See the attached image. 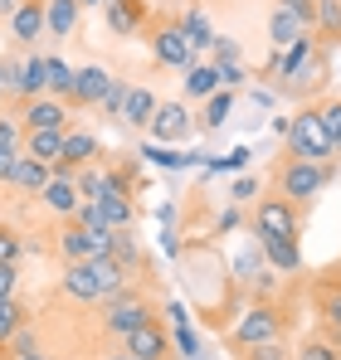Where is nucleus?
<instances>
[{
	"label": "nucleus",
	"mask_w": 341,
	"mask_h": 360,
	"mask_svg": "<svg viewBox=\"0 0 341 360\" xmlns=\"http://www.w3.org/2000/svg\"><path fill=\"white\" fill-rule=\"evenodd\" d=\"M122 351H132L137 360H170V336L156 321H147V326H137L132 336H122Z\"/></svg>",
	"instance_id": "obj_9"
},
{
	"label": "nucleus",
	"mask_w": 341,
	"mask_h": 360,
	"mask_svg": "<svg viewBox=\"0 0 341 360\" xmlns=\"http://www.w3.org/2000/svg\"><path fill=\"white\" fill-rule=\"evenodd\" d=\"M151 54H156L161 68H180V73L195 63V44H190V34L180 30V20H175V25H161V30L151 34Z\"/></svg>",
	"instance_id": "obj_6"
},
{
	"label": "nucleus",
	"mask_w": 341,
	"mask_h": 360,
	"mask_svg": "<svg viewBox=\"0 0 341 360\" xmlns=\"http://www.w3.org/2000/svg\"><path fill=\"white\" fill-rule=\"evenodd\" d=\"M317 112H322V127L332 131V141H341V98H332V103H322Z\"/></svg>",
	"instance_id": "obj_42"
},
{
	"label": "nucleus",
	"mask_w": 341,
	"mask_h": 360,
	"mask_svg": "<svg viewBox=\"0 0 341 360\" xmlns=\"http://www.w3.org/2000/svg\"><path fill=\"white\" fill-rule=\"evenodd\" d=\"M20 288V263H0V297H15Z\"/></svg>",
	"instance_id": "obj_45"
},
{
	"label": "nucleus",
	"mask_w": 341,
	"mask_h": 360,
	"mask_svg": "<svg viewBox=\"0 0 341 360\" xmlns=\"http://www.w3.org/2000/svg\"><path fill=\"white\" fill-rule=\"evenodd\" d=\"M234 224H239V205H234V210H225V214H220V229H234Z\"/></svg>",
	"instance_id": "obj_52"
},
{
	"label": "nucleus",
	"mask_w": 341,
	"mask_h": 360,
	"mask_svg": "<svg viewBox=\"0 0 341 360\" xmlns=\"http://www.w3.org/2000/svg\"><path fill=\"white\" fill-rule=\"evenodd\" d=\"M103 360H137V356H132V351H108Z\"/></svg>",
	"instance_id": "obj_54"
},
{
	"label": "nucleus",
	"mask_w": 341,
	"mask_h": 360,
	"mask_svg": "<svg viewBox=\"0 0 341 360\" xmlns=\"http://www.w3.org/2000/svg\"><path fill=\"white\" fill-rule=\"evenodd\" d=\"M108 83H113V73H108L103 63H83V68L73 73V103H78V108H98L103 93H108Z\"/></svg>",
	"instance_id": "obj_12"
},
{
	"label": "nucleus",
	"mask_w": 341,
	"mask_h": 360,
	"mask_svg": "<svg viewBox=\"0 0 341 360\" xmlns=\"http://www.w3.org/2000/svg\"><path fill=\"white\" fill-rule=\"evenodd\" d=\"M259 253L273 273H302V248L297 239H259Z\"/></svg>",
	"instance_id": "obj_16"
},
{
	"label": "nucleus",
	"mask_w": 341,
	"mask_h": 360,
	"mask_svg": "<svg viewBox=\"0 0 341 360\" xmlns=\"http://www.w3.org/2000/svg\"><path fill=\"white\" fill-rule=\"evenodd\" d=\"M332 176H337V161H292V156H283V166H278V195L307 210V205L322 200V190L332 185Z\"/></svg>",
	"instance_id": "obj_1"
},
{
	"label": "nucleus",
	"mask_w": 341,
	"mask_h": 360,
	"mask_svg": "<svg viewBox=\"0 0 341 360\" xmlns=\"http://www.w3.org/2000/svg\"><path fill=\"white\" fill-rule=\"evenodd\" d=\"M278 5H283V10H292V15H297L307 30L317 25V0H278Z\"/></svg>",
	"instance_id": "obj_43"
},
{
	"label": "nucleus",
	"mask_w": 341,
	"mask_h": 360,
	"mask_svg": "<svg viewBox=\"0 0 341 360\" xmlns=\"http://www.w3.org/2000/svg\"><path fill=\"white\" fill-rule=\"evenodd\" d=\"M58 253H63V263H78V258H98V243L93 234L78 224V219H63V229H58Z\"/></svg>",
	"instance_id": "obj_15"
},
{
	"label": "nucleus",
	"mask_w": 341,
	"mask_h": 360,
	"mask_svg": "<svg viewBox=\"0 0 341 360\" xmlns=\"http://www.w3.org/2000/svg\"><path fill=\"white\" fill-rule=\"evenodd\" d=\"M20 5H25V0H0V15H5V20H10V15H15V10H20Z\"/></svg>",
	"instance_id": "obj_53"
},
{
	"label": "nucleus",
	"mask_w": 341,
	"mask_h": 360,
	"mask_svg": "<svg viewBox=\"0 0 341 360\" xmlns=\"http://www.w3.org/2000/svg\"><path fill=\"white\" fill-rule=\"evenodd\" d=\"M63 161L78 171V166H88V161H98V136L93 131H63Z\"/></svg>",
	"instance_id": "obj_26"
},
{
	"label": "nucleus",
	"mask_w": 341,
	"mask_h": 360,
	"mask_svg": "<svg viewBox=\"0 0 341 360\" xmlns=\"http://www.w3.org/2000/svg\"><path fill=\"white\" fill-rule=\"evenodd\" d=\"M322 321H327L332 341L341 346V288H327V292H322Z\"/></svg>",
	"instance_id": "obj_36"
},
{
	"label": "nucleus",
	"mask_w": 341,
	"mask_h": 360,
	"mask_svg": "<svg viewBox=\"0 0 341 360\" xmlns=\"http://www.w3.org/2000/svg\"><path fill=\"white\" fill-rule=\"evenodd\" d=\"M20 151L35 156V161H44V166H54V161H63V131H25Z\"/></svg>",
	"instance_id": "obj_24"
},
{
	"label": "nucleus",
	"mask_w": 341,
	"mask_h": 360,
	"mask_svg": "<svg viewBox=\"0 0 341 360\" xmlns=\"http://www.w3.org/2000/svg\"><path fill=\"white\" fill-rule=\"evenodd\" d=\"M10 360H49V356H44V351L35 346V351H10Z\"/></svg>",
	"instance_id": "obj_51"
},
{
	"label": "nucleus",
	"mask_w": 341,
	"mask_h": 360,
	"mask_svg": "<svg viewBox=\"0 0 341 360\" xmlns=\"http://www.w3.org/2000/svg\"><path fill=\"white\" fill-rule=\"evenodd\" d=\"M180 88H185V98L205 103V98H215L225 83H220V68H215V63H200V59H195L190 68H185V83H180Z\"/></svg>",
	"instance_id": "obj_19"
},
{
	"label": "nucleus",
	"mask_w": 341,
	"mask_h": 360,
	"mask_svg": "<svg viewBox=\"0 0 341 360\" xmlns=\"http://www.w3.org/2000/svg\"><path fill=\"white\" fill-rule=\"evenodd\" d=\"M229 112H234V88H220L215 98H205L200 103V117H205V131H220L229 122Z\"/></svg>",
	"instance_id": "obj_31"
},
{
	"label": "nucleus",
	"mask_w": 341,
	"mask_h": 360,
	"mask_svg": "<svg viewBox=\"0 0 341 360\" xmlns=\"http://www.w3.org/2000/svg\"><path fill=\"white\" fill-rule=\"evenodd\" d=\"M103 20H108L113 34L132 39V34L147 25V5H142V0H103Z\"/></svg>",
	"instance_id": "obj_14"
},
{
	"label": "nucleus",
	"mask_w": 341,
	"mask_h": 360,
	"mask_svg": "<svg viewBox=\"0 0 341 360\" xmlns=\"http://www.w3.org/2000/svg\"><path fill=\"white\" fill-rule=\"evenodd\" d=\"M215 68H220V83H225V88H244V78H249L239 59H215Z\"/></svg>",
	"instance_id": "obj_41"
},
{
	"label": "nucleus",
	"mask_w": 341,
	"mask_h": 360,
	"mask_svg": "<svg viewBox=\"0 0 341 360\" xmlns=\"http://www.w3.org/2000/svg\"><path fill=\"white\" fill-rule=\"evenodd\" d=\"M239 360H292V356H287L283 336H278V341H259V346H244V351H239Z\"/></svg>",
	"instance_id": "obj_37"
},
{
	"label": "nucleus",
	"mask_w": 341,
	"mask_h": 360,
	"mask_svg": "<svg viewBox=\"0 0 341 360\" xmlns=\"http://www.w3.org/2000/svg\"><path fill=\"white\" fill-rule=\"evenodd\" d=\"M210 49H215V59H239V44H234L229 34H215V44H210Z\"/></svg>",
	"instance_id": "obj_49"
},
{
	"label": "nucleus",
	"mask_w": 341,
	"mask_h": 360,
	"mask_svg": "<svg viewBox=\"0 0 341 360\" xmlns=\"http://www.w3.org/2000/svg\"><path fill=\"white\" fill-rule=\"evenodd\" d=\"M147 321H156V316H151L147 297H137L132 288H122V292H113V297H108L103 326H108L113 336H132V331H137V326H147Z\"/></svg>",
	"instance_id": "obj_5"
},
{
	"label": "nucleus",
	"mask_w": 341,
	"mask_h": 360,
	"mask_svg": "<svg viewBox=\"0 0 341 360\" xmlns=\"http://www.w3.org/2000/svg\"><path fill=\"white\" fill-rule=\"evenodd\" d=\"M44 5H49V0H25V5L10 15V34H15V44H39V34L49 30Z\"/></svg>",
	"instance_id": "obj_13"
},
{
	"label": "nucleus",
	"mask_w": 341,
	"mask_h": 360,
	"mask_svg": "<svg viewBox=\"0 0 341 360\" xmlns=\"http://www.w3.org/2000/svg\"><path fill=\"white\" fill-rule=\"evenodd\" d=\"M156 108H161V98L151 93V88H132L127 93V103H122V127H151V117H156Z\"/></svg>",
	"instance_id": "obj_18"
},
{
	"label": "nucleus",
	"mask_w": 341,
	"mask_h": 360,
	"mask_svg": "<svg viewBox=\"0 0 341 360\" xmlns=\"http://www.w3.org/2000/svg\"><path fill=\"white\" fill-rule=\"evenodd\" d=\"M93 268H98V283H103V297H113V292H122L127 288V263L122 258H113V253H103V258H93Z\"/></svg>",
	"instance_id": "obj_29"
},
{
	"label": "nucleus",
	"mask_w": 341,
	"mask_h": 360,
	"mask_svg": "<svg viewBox=\"0 0 341 360\" xmlns=\"http://www.w3.org/2000/svg\"><path fill=\"white\" fill-rule=\"evenodd\" d=\"M20 151H0V185H10V171H15Z\"/></svg>",
	"instance_id": "obj_50"
},
{
	"label": "nucleus",
	"mask_w": 341,
	"mask_h": 360,
	"mask_svg": "<svg viewBox=\"0 0 341 360\" xmlns=\"http://www.w3.org/2000/svg\"><path fill=\"white\" fill-rule=\"evenodd\" d=\"M302 34H307V25H302L292 10H283V5H278V10L268 15V39H273V49H287V44H297Z\"/></svg>",
	"instance_id": "obj_25"
},
{
	"label": "nucleus",
	"mask_w": 341,
	"mask_h": 360,
	"mask_svg": "<svg viewBox=\"0 0 341 360\" xmlns=\"http://www.w3.org/2000/svg\"><path fill=\"white\" fill-rule=\"evenodd\" d=\"M25 131H68V108H63V98H30L25 103Z\"/></svg>",
	"instance_id": "obj_7"
},
{
	"label": "nucleus",
	"mask_w": 341,
	"mask_h": 360,
	"mask_svg": "<svg viewBox=\"0 0 341 360\" xmlns=\"http://www.w3.org/2000/svg\"><path fill=\"white\" fill-rule=\"evenodd\" d=\"M292 360H341L337 341H322V336H307L297 351H292Z\"/></svg>",
	"instance_id": "obj_35"
},
{
	"label": "nucleus",
	"mask_w": 341,
	"mask_h": 360,
	"mask_svg": "<svg viewBox=\"0 0 341 360\" xmlns=\"http://www.w3.org/2000/svg\"><path fill=\"white\" fill-rule=\"evenodd\" d=\"M49 176H54V166H44V161H35V156L20 151V161H15V171H10V185L25 190V195H39V190L49 185Z\"/></svg>",
	"instance_id": "obj_20"
},
{
	"label": "nucleus",
	"mask_w": 341,
	"mask_h": 360,
	"mask_svg": "<svg viewBox=\"0 0 341 360\" xmlns=\"http://www.w3.org/2000/svg\"><path fill=\"white\" fill-rule=\"evenodd\" d=\"M254 239H302V205L268 195L254 205Z\"/></svg>",
	"instance_id": "obj_4"
},
{
	"label": "nucleus",
	"mask_w": 341,
	"mask_h": 360,
	"mask_svg": "<svg viewBox=\"0 0 341 360\" xmlns=\"http://www.w3.org/2000/svg\"><path fill=\"white\" fill-rule=\"evenodd\" d=\"M15 73H20V63H0V103H5V98H15Z\"/></svg>",
	"instance_id": "obj_46"
},
{
	"label": "nucleus",
	"mask_w": 341,
	"mask_h": 360,
	"mask_svg": "<svg viewBox=\"0 0 341 360\" xmlns=\"http://www.w3.org/2000/svg\"><path fill=\"white\" fill-rule=\"evenodd\" d=\"M317 34L341 39V0H317Z\"/></svg>",
	"instance_id": "obj_34"
},
{
	"label": "nucleus",
	"mask_w": 341,
	"mask_h": 360,
	"mask_svg": "<svg viewBox=\"0 0 341 360\" xmlns=\"http://www.w3.org/2000/svg\"><path fill=\"white\" fill-rule=\"evenodd\" d=\"M20 326H25V307L15 297H0V346H10L20 336Z\"/></svg>",
	"instance_id": "obj_33"
},
{
	"label": "nucleus",
	"mask_w": 341,
	"mask_h": 360,
	"mask_svg": "<svg viewBox=\"0 0 341 360\" xmlns=\"http://www.w3.org/2000/svg\"><path fill=\"white\" fill-rule=\"evenodd\" d=\"M180 30L190 34V44H195V54L215 44V30H210V15H205V10H185V15H180Z\"/></svg>",
	"instance_id": "obj_32"
},
{
	"label": "nucleus",
	"mask_w": 341,
	"mask_h": 360,
	"mask_svg": "<svg viewBox=\"0 0 341 360\" xmlns=\"http://www.w3.org/2000/svg\"><path fill=\"white\" fill-rule=\"evenodd\" d=\"M0 263H20V234L0 224Z\"/></svg>",
	"instance_id": "obj_44"
},
{
	"label": "nucleus",
	"mask_w": 341,
	"mask_h": 360,
	"mask_svg": "<svg viewBox=\"0 0 341 360\" xmlns=\"http://www.w3.org/2000/svg\"><path fill=\"white\" fill-rule=\"evenodd\" d=\"M20 146H25V122L0 112V151H20Z\"/></svg>",
	"instance_id": "obj_39"
},
{
	"label": "nucleus",
	"mask_w": 341,
	"mask_h": 360,
	"mask_svg": "<svg viewBox=\"0 0 341 360\" xmlns=\"http://www.w3.org/2000/svg\"><path fill=\"white\" fill-rule=\"evenodd\" d=\"M287 326L283 307H273V302H254V307H244L239 311V321H234V331H229V341H234V351H244V346H259V341H278Z\"/></svg>",
	"instance_id": "obj_3"
},
{
	"label": "nucleus",
	"mask_w": 341,
	"mask_h": 360,
	"mask_svg": "<svg viewBox=\"0 0 341 360\" xmlns=\"http://www.w3.org/2000/svg\"><path fill=\"white\" fill-rule=\"evenodd\" d=\"M327 83V59L317 54V59H307L297 73H292V83H283V93H292V98H302V93H312V88H322Z\"/></svg>",
	"instance_id": "obj_27"
},
{
	"label": "nucleus",
	"mask_w": 341,
	"mask_h": 360,
	"mask_svg": "<svg viewBox=\"0 0 341 360\" xmlns=\"http://www.w3.org/2000/svg\"><path fill=\"white\" fill-rule=\"evenodd\" d=\"M83 15V0H49L44 5V20H49V39H68L73 25Z\"/></svg>",
	"instance_id": "obj_22"
},
{
	"label": "nucleus",
	"mask_w": 341,
	"mask_h": 360,
	"mask_svg": "<svg viewBox=\"0 0 341 360\" xmlns=\"http://www.w3.org/2000/svg\"><path fill=\"white\" fill-rule=\"evenodd\" d=\"M113 190H122V180H117L108 166H98V161L78 166V195H83V200H103V195H113Z\"/></svg>",
	"instance_id": "obj_21"
},
{
	"label": "nucleus",
	"mask_w": 341,
	"mask_h": 360,
	"mask_svg": "<svg viewBox=\"0 0 341 360\" xmlns=\"http://www.w3.org/2000/svg\"><path fill=\"white\" fill-rule=\"evenodd\" d=\"M63 292H68L73 302H98V297H103V283H98V268H93V258L63 263Z\"/></svg>",
	"instance_id": "obj_10"
},
{
	"label": "nucleus",
	"mask_w": 341,
	"mask_h": 360,
	"mask_svg": "<svg viewBox=\"0 0 341 360\" xmlns=\"http://www.w3.org/2000/svg\"><path fill=\"white\" fill-rule=\"evenodd\" d=\"M254 190H259V180H254V176H239L229 195H234V205H244V200H254Z\"/></svg>",
	"instance_id": "obj_48"
},
{
	"label": "nucleus",
	"mask_w": 341,
	"mask_h": 360,
	"mask_svg": "<svg viewBox=\"0 0 341 360\" xmlns=\"http://www.w3.org/2000/svg\"><path fill=\"white\" fill-rule=\"evenodd\" d=\"M244 166H249V151H244V146H239V151H229V156H220V161H215V171H239V176H244Z\"/></svg>",
	"instance_id": "obj_47"
},
{
	"label": "nucleus",
	"mask_w": 341,
	"mask_h": 360,
	"mask_svg": "<svg viewBox=\"0 0 341 360\" xmlns=\"http://www.w3.org/2000/svg\"><path fill=\"white\" fill-rule=\"evenodd\" d=\"M44 73H49V98L73 103V73H78V68H68L58 54H44Z\"/></svg>",
	"instance_id": "obj_28"
},
{
	"label": "nucleus",
	"mask_w": 341,
	"mask_h": 360,
	"mask_svg": "<svg viewBox=\"0 0 341 360\" xmlns=\"http://www.w3.org/2000/svg\"><path fill=\"white\" fill-rule=\"evenodd\" d=\"M170 341H175V356L185 360H200V336H195V326H190V316H185V307L180 302H170Z\"/></svg>",
	"instance_id": "obj_23"
},
{
	"label": "nucleus",
	"mask_w": 341,
	"mask_h": 360,
	"mask_svg": "<svg viewBox=\"0 0 341 360\" xmlns=\"http://www.w3.org/2000/svg\"><path fill=\"white\" fill-rule=\"evenodd\" d=\"M127 93H132V83H122V78H113V83H108V93H103V103H98V108H103V112H108V117H122V103H127Z\"/></svg>",
	"instance_id": "obj_38"
},
{
	"label": "nucleus",
	"mask_w": 341,
	"mask_h": 360,
	"mask_svg": "<svg viewBox=\"0 0 341 360\" xmlns=\"http://www.w3.org/2000/svg\"><path fill=\"white\" fill-rule=\"evenodd\" d=\"M142 156H147L151 166H166V171H180V166L190 161V156H180V151H170V146H161V141H156V146H147Z\"/></svg>",
	"instance_id": "obj_40"
},
{
	"label": "nucleus",
	"mask_w": 341,
	"mask_h": 360,
	"mask_svg": "<svg viewBox=\"0 0 341 360\" xmlns=\"http://www.w3.org/2000/svg\"><path fill=\"white\" fill-rule=\"evenodd\" d=\"M49 93V73H44V54H30V59L20 63V73H15V98H44Z\"/></svg>",
	"instance_id": "obj_17"
},
{
	"label": "nucleus",
	"mask_w": 341,
	"mask_h": 360,
	"mask_svg": "<svg viewBox=\"0 0 341 360\" xmlns=\"http://www.w3.org/2000/svg\"><path fill=\"white\" fill-rule=\"evenodd\" d=\"M337 161H341V141H337Z\"/></svg>",
	"instance_id": "obj_56"
},
{
	"label": "nucleus",
	"mask_w": 341,
	"mask_h": 360,
	"mask_svg": "<svg viewBox=\"0 0 341 360\" xmlns=\"http://www.w3.org/2000/svg\"><path fill=\"white\" fill-rule=\"evenodd\" d=\"M287 156L292 161H337V141H332V131L322 127V112L317 108H302L292 127H287Z\"/></svg>",
	"instance_id": "obj_2"
},
{
	"label": "nucleus",
	"mask_w": 341,
	"mask_h": 360,
	"mask_svg": "<svg viewBox=\"0 0 341 360\" xmlns=\"http://www.w3.org/2000/svg\"><path fill=\"white\" fill-rule=\"evenodd\" d=\"M190 131H195V122H190V108H185V103H161V108H156V117H151V136H156L161 146L185 141Z\"/></svg>",
	"instance_id": "obj_8"
},
{
	"label": "nucleus",
	"mask_w": 341,
	"mask_h": 360,
	"mask_svg": "<svg viewBox=\"0 0 341 360\" xmlns=\"http://www.w3.org/2000/svg\"><path fill=\"white\" fill-rule=\"evenodd\" d=\"M39 200H44V210H54L58 219H73L78 205H83V195H78V176H49V185L39 190Z\"/></svg>",
	"instance_id": "obj_11"
},
{
	"label": "nucleus",
	"mask_w": 341,
	"mask_h": 360,
	"mask_svg": "<svg viewBox=\"0 0 341 360\" xmlns=\"http://www.w3.org/2000/svg\"><path fill=\"white\" fill-rule=\"evenodd\" d=\"M83 5H103V0H83Z\"/></svg>",
	"instance_id": "obj_55"
},
{
	"label": "nucleus",
	"mask_w": 341,
	"mask_h": 360,
	"mask_svg": "<svg viewBox=\"0 0 341 360\" xmlns=\"http://www.w3.org/2000/svg\"><path fill=\"white\" fill-rule=\"evenodd\" d=\"M98 205H103V214H108V224H113V229H132V219H137V205H132V195H127V190H113V195H103Z\"/></svg>",
	"instance_id": "obj_30"
}]
</instances>
